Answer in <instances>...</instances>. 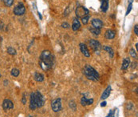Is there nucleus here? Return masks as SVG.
I'll return each instance as SVG.
<instances>
[{"instance_id": "f257e3e1", "label": "nucleus", "mask_w": 138, "mask_h": 117, "mask_svg": "<svg viewBox=\"0 0 138 117\" xmlns=\"http://www.w3.org/2000/svg\"><path fill=\"white\" fill-rule=\"evenodd\" d=\"M54 63V57L50 51H43L39 58V65L42 70L48 71L52 68Z\"/></svg>"}, {"instance_id": "f03ea898", "label": "nucleus", "mask_w": 138, "mask_h": 117, "mask_svg": "<svg viewBox=\"0 0 138 117\" xmlns=\"http://www.w3.org/2000/svg\"><path fill=\"white\" fill-rule=\"evenodd\" d=\"M45 98L39 91H34L30 94V108L31 110H35L36 108H41L45 103Z\"/></svg>"}, {"instance_id": "7ed1b4c3", "label": "nucleus", "mask_w": 138, "mask_h": 117, "mask_svg": "<svg viewBox=\"0 0 138 117\" xmlns=\"http://www.w3.org/2000/svg\"><path fill=\"white\" fill-rule=\"evenodd\" d=\"M83 74L88 79H90L92 81H98L100 79L99 73L95 70L93 67L90 65H86L83 68Z\"/></svg>"}, {"instance_id": "20e7f679", "label": "nucleus", "mask_w": 138, "mask_h": 117, "mask_svg": "<svg viewBox=\"0 0 138 117\" xmlns=\"http://www.w3.org/2000/svg\"><path fill=\"white\" fill-rule=\"evenodd\" d=\"M75 12L78 18H83L86 15H89V10L85 7H78Z\"/></svg>"}, {"instance_id": "39448f33", "label": "nucleus", "mask_w": 138, "mask_h": 117, "mask_svg": "<svg viewBox=\"0 0 138 117\" xmlns=\"http://www.w3.org/2000/svg\"><path fill=\"white\" fill-rule=\"evenodd\" d=\"M51 107H52V110L54 112H60L61 110V108H62L61 99H56L54 100H53L52 103H51Z\"/></svg>"}, {"instance_id": "423d86ee", "label": "nucleus", "mask_w": 138, "mask_h": 117, "mask_svg": "<svg viewBox=\"0 0 138 117\" xmlns=\"http://www.w3.org/2000/svg\"><path fill=\"white\" fill-rule=\"evenodd\" d=\"M26 12L25 6L23 3H18L14 9V14L15 15H23Z\"/></svg>"}, {"instance_id": "0eeeda50", "label": "nucleus", "mask_w": 138, "mask_h": 117, "mask_svg": "<svg viewBox=\"0 0 138 117\" xmlns=\"http://www.w3.org/2000/svg\"><path fill=\"white\" fill-rule=\"evenodd\" d=\"M89 45H90L91 48L96 53L97 52L98 53L101 51V49H102L101 45L100 42L98 41H97V40H95V39H91L89 41Z\"/></svg>"}, {"instance_id": "6e6552de", "label": "nucleus", "mask_w": 138, "mask_h": 117, "mask_svg": "<svg viewBox=\"0 0 138 117\" xmlns=\"http://www.w3.org/2000/svg\"><path fill=\"white\" fill-rule=\"evenodd\" d=\"M3 108L4 110H9V109H12L14 108V103L10 100H4L3 103Z\"/></svg>"}, {"instance_id": "1a4fd4ad", "label": "nucleus", "mask_w": 138, "mask_h": 117, "mask_svg": "<svg viewBox=\"0 0 138 117\" xmlns=\"http://www.w3.org/2000/svg\"><path fill=\"white\" fill-rule=\"evenodd\" d=\"M92 26L93 28L101 29L103 27V22L99 19H93L92 20Z\"/></svg>"}, {"instance_id": "9d476101", "label": "nucleus", "mask_w": 138, "mask_h": 117, "mask_svg": "<svg viewBox=\"0 0 138 117\" xmlns=\"http://www.w3.org/2000/svg\"><path fill=\"white\" fill-rule=\"evenodd\" d=\"M79 46H80V50H81L82 54L86 57H90V52H89V49L87 48V47L86 46V44H80Z\"/></svg>"}, {"instance_id": "9b49d317", "label": "nucleus", "mask_w": 138, "mask_h": 117, "mask_svg": "<svg viewBox=\"0 0 138 117\" xmlns=\"http://www.w3.org/2000/svg\"><path fill=\"white\" fill-rule=\"evenodd\" d=\"M80 27H81V24H80L79 20L78 19H74L73 21V24H72V29H73V30L76 31V30H79Z\"/></svg>"}, {"instance_id": "f8f14e48", "label": "nucleus", "mask_w": 138, "mask_h": 117, "mask_svg": "<svg viewBox=\"0 0 138 117\" xmlns=\"http://www.w3.org/2000/svg\"><path fill=\"white\" fill-rule=\"evenodd\" d=\"M116 35V33H115V31L113 30H106V32H105V38L107 39H114Z\"/></svg>"}, {"instance_id": "ddd939ff", "label": "nucleus", "mask_w": 138, "mask_h": 117, "mask_svg": "<svg viewBox=\"0 0 138 117\" xmlns=\"http://www.w3.org/2000/svg\"><path fill=\"white\" fill-rule=\"evenodd\" d=\"M109 7V0H101V9L103 12H106Z\"/></svg>"}, {"instance_id": "4468645a", "label": "nucleus", "mask_w": 138, "mask_h": 117, "mask_svg": "<svg viewBox=\"0 0 138 117\" xmlns=\"http://www.w3.org/2000/svg\"><path fill=\"white\" fill-rule=\"evenodd\" d=\"M93 99L88 100V99H86V97H82L81 100V103L82 106L91 105V104H93Z\"/></svg>"}, {"instance_id": "2eb2a0df", "label": "nucleus", "mask_w": 138, "mask_h": 117, "mask_svg": "<svg viewBox=\"0 0 138 117\" xmlns=\"http://www.w3.org/2000/svg\"><path fill=\"white\" fill-rule=\"evenodd\" d=\"M130 65V59L129 58H125L122 63V66H121V69L122 70H126Z\"/></svg>"}, {"instance_id": "dca6fc26", "label": "nucleus", "mask_w": 138, "mask_h": 117, "mask_svg": "<svg viewBox=\"0 0 138 117\" xmlns=\"http://www.w3.org/2000/svg\"><path fill=\"white\" fill-rule=\"evenodd\" d=\"M110 92H111V87L109 86L107 88H106V89L105 90V91L103 92V94H102V95H101V99H102V100L107 99V98L109 96Z\"/></svg>"}, {"instance_id": "f3484780", "label": "nucleus", "mask_w": 138, "mask_h": 117, "mask_svg": "<svg viewBox=\"0 0 138 117\" xmlns=\"http://www.w3.org/2000/svg\"><path fill=\"white\" fill-rule=\"evenodd\" d=\"M34 79L37 82H42L44 80V76L42 75V74H41V73H38V72L34 73Z\"/></svg>"}, {"instance_id": "a211bd4d", "label": "nucleus", "mask_w": 138, "mask_h": 117, "mask_svg": "<svg viewBox=\"0 0 138 117\" xmlns=\"http://www.w3.org/2000/svg\"><path fill=\"white\" fill-rule=\"evenodd\" d=\"M102 49L105 50V51H106L109 53V55L110 58H113V56H114V51H113V48H112L111 47H109V46H104V47H102Z\"/></svg>"}, {"instance_id": "6ab92c4d", "label": "nucleus", "mask_w": 138, "mask_h": 117, "mask_svg": "<svg viewBox=\"0 0 138 117\" xmlns=\"http://www.w3.org/2000/svg\"><path fill=\"white\" fill-rule=\"evenodd\" d=\"M89 30H90L91 32L93 35H99L100 33H101V29H97V28H93H93H90Z\"/></svg>"}, {"instance_id": "aec40b11", "label": "nucleus", "mask_w": 138, "mask_h": 117, "mask_svg": "<svg viewBox=\"0 0 138 117\" xmlns=\"http://www.w3.org/2000/svg\"><path fill=\"white\" fill-rule=\"evenodd\" d=\"M7 53L10 55H11V56H15V55H16V51L13 47H10L7 48Z\"/></svg>"}, {"instance_id": "412c9836", "label": "nucleus", "mask_w": 138, "mask_h": 117, "mask_svg": "<svg viewBox=\"0 0 138 117\" xmlns=\"http://www.w3.org/2000/svg\"><path fill=\"white\" fill-rule=\"evenodd\" d=\"M6 7H11L14 3V0H3Z\"/></svg>"}, {"instance_id": "4be33fe9", "label": "nucleus", "mask_w": 138, "mask_h": 117, "mask_svg": "<svg viewBox=\"0 0 138 117\" xmlns=\"http://www.w3.org/2000/svg\"><path fill=\"white\" fill-rule=\"evenodd\" d=\"M11 75L15 77H18L19 75V70H18L17 68H14L11 71Z\"/></svg>"}, {"instance_id": "5701e85b", "label": "nucleus", "mask_w": 138, "mask_h": 117, "mask_svg": "<svg viewBox=\"0 0 138 117\" xmlns=\"http://www.w3.org/2000/svg\"><path fill=\"white\" fill-rule=\"evenodd\" d=\"M89 15H86V16H85L83 18H81V22L83 24H87L88 22H89Z\"/></svg>"}, {"instance_id": "b1692460", "label": "nucleus", "mask_w": 138, "mask_h": 117, "mask_svg": "<svg viewBox=\"0 0 138 117\" xmlns=\"http://www.w3.org/2000/svg\"><path fill=\"white\" fill-rule=\"evenodd\" d=\"M129 54L131 55V56L132 57H133V58H136V51L134 50V49H130V51H129Z\"/></svg>"}, {"instance_id": "393cba45", "label": "nucleus", "mask_w": 138, "mask_h": 117, "mask_svg": "<svg viewBox=\"0 0 138 117\" xmlns=\"http://www.w3.org/2000/svg\"><path fill=\"white\" fill-rule=\"evenodd\" d=\"M132 7H133V5H132V3H129V7H128V9H127V11H126V15H128L129 14V12L131 11V10H132Z\"/></svg>"}, {"instance_id": "a878e982", "label": "nucleus", "mask_w": 138, "mask_h": 117, "mask_svg": "<svg viewBox=\"0 0 138 117\" xmlns=\"http://www.w3.org/2000/svg\"><path fill=\"white\" fill-rule=\"evenodd\" d=\"M70 108H73L74 111L76 110V103H74V102H70Z\"/></svg>"}, {"instance_id": "bb28decb", "label": "nucleus", "mask_w": 138, "mask_h": 117, "mask_svg": "<svg viewBox=\"0 0 138 117\" xmlns=\"http://www.w3.org/2000/svg\"><path fill=\"white\" fill-rule=\"evenodd\" d=\"M61 27H63V28H69V27H70V25L67 23H63L62 24H61Z\"/></svg>"}, {"instance_id": "cd10ccee", "label": "nucleus", "mask_w": 138, "mask_h": 117, "mask_svg": "<svg viewBox=\"0 0 138 117\" xmlns=\"http://www.w3.org/2000/svg\"><path fill=\"white\" fill-rule=\"evenodd\" d=\"M22 102L23 104H26V95H25V93L23 95V99H22Z\"/></svg>"}, {"instance_id": "c85d7f7f", "label": "nucleus", "mask_w": 138, "mask_h": 117, "mask_svg": "<svg viewBox=\"0 0 138 117\" xmlns=\"http://www.w3.org/2000/svg\"><path fill=\"white\" fill-rule=\"evenodd\" d=\"M134 32H135V34H136V35H138V26H137V25H136L135 27H134Z\"/></svg>"}, {"instance_id": "c756f323", "label": "nucleus", "mask_w": 138, "mask_h": 117, "mask_svg": "<svg viewBox=\"0 0 138 117\" xmlns=\"http://www.w3.org/2000/svg\"><path fill=\"white\" fill-rule=\"evenodd\" d=\"M112 116H113V110H111V111L109 112V113L108 114L107 117H112Z\"/></svg>"}, {"instance_id": "7c9ffc66", "label": "nucleus", "mask_w": 138, "mask_h": 117, "mask_svg": "<svg viewBox=\"0 0 138 117\" xmlns=\"http://www.w3.org/2000/svg\"><path fill=\"white\" fill-rule=\"evenodd\" d=\"M101 107H105V106H106V102H105V101L102 102V103H101Z\"/></svg>"}, {"instance_id": "2f4dec72", "label": "nucleus", "mask_w": 138, "mask_h": 117, "mask_svg": "<svg viewBox=\"0 0 138 117\" xmlns=\"http://www.w3.org/2000/svg\"><path fill=\"white\" fill-rule=\"evenodd\" d=\"M29 117H32V116H30V115H29Z\"/></svg>"}, {"instance_id": "473e14b6", "label": "nucleus", "mask_w": 138, "mask_h": 117, "mask_svg": "<svg viewBox=\"0 0 138 117\" xmlns=\"http://www.w3.org/2000/svg\"><path fill=\"white\" fill-rule=\"evenodd\" d=\"M0 77H1V74H0Z\"/></svg>"}]
</instances>
